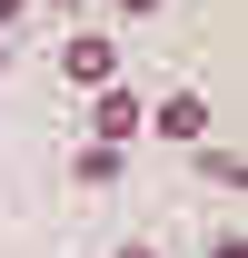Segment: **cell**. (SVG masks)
<instances>
[{
	"instance_id": "obj_9",
	"label": "cell",
	"mask_w": 248,
	"mask_h": 258,
	"mask_svg": "<svg viewBox=\"0 0 248 258\" xmlns=\"http://www.w3.org/2000/svg\"><path fill=\"white\" fill-rule=\"evenodd\" d=\"M119 258H159V248H119Z\"/></svg>"
},
{
	"instance_id": "obj_8",
	"label": "cell",
	"mask_w": 248,
	"mask_h": 258,
	"mask_svg": "<svg viewBox=\"0 0 248 258\" xmlns=\"http://www.w3.org/2000/svg\"><path fill=\"white\" fill-rule=\"evenodd\" d=\"M119 10H159V0H119Z\"/></svg>"
},
{
	"instance_id": "obj_5",
	"label": "cell",
	"mask_w": 248,
	"mask_h": 258,
	"mask_svg": "<svg viewBox=\"0 0 248 258\" xmlns=\"http://www.w3.org/2000/svg\"><path fill=\"white\" fill-rule=\"evenodd\" d=\"M109 179H119V149L90 139V149H80V189H109Z\"/></svg>"
},
{
	"instance_id": "obj_6",
	"label": "cell",
	"mask_w": 248,
	"mask_h": 258,
	"mask_svg": "<svg viewBox=\"0 0 248 258\" xmlns=\"http://www.w3.org/2000/svg\"><path fill=\"white\" fill-rule=\"evenodd\" d=\"M20 10H30V0H0V30H10V20H20Z\"/></svg>"
},
{
	"instance_id": "obj_7",
	"label": "cell",
	"mask_w": 248,
	"mask_h": 258,
	"mask_svg": "<svg viewBox=\"0 0 248 258\" xmlns=\"http://www.w3.org/2000/svg\"><path fill=\"white\" fill-rule=\"evenodd\" d=\"M40 10H60V20H70V10H90V0H40Z\"/></svg>"
},
{
	"instance_id": "obj_3",
	"label": "cell",
	"mask_w": 248,
	"mask_h": 258,
	"mask_svg": "<svg viewBox=\"0 0 248 258\" xmlns=\"http://www.w3.org/2000/svg\"><path fill=\"white\" fill-rule=\"evenodd\" d=\"M139 129H149V109H139L129 90H99V99H90V139H109V149H129Z\"/></svg>"
},
{
	"instance_id": "obj_2",
	"label": "cell",
	"mask_w": 248,
	"mask_h": 258,
	"mask_svg": "<svg viewBox=\"0 0 248 258\" xmlns=\"http://www.w3.org/2000/svg\"><path fill=\"white\" fill-rule=\"evenodd\" d=\"M109 70H119V40H99V30H80L60 50V80H80V90H109Z\"/></svg>"
},
{
	"instance_id": "obj_1",
	"label": "cell",
	"mask_w": 248,
	"mask_h": 258,
	"mask_svg": "<svg viewBox=\"0 0 248 258\" xmlns=\"http://www.w3.org/2000/svg\"><path fill=\"white\" fill-rule=\"evenodd\" d=\"M149 139H169V149H199V139H209V99L199 90H169L149 109Z\"/></svg>"
},
{
	"instance_id": "obj_4",
	"label": "cell",
	"mask_w": 248,
	"mask_h": 258,
	"mask_svg": "<svg viewBox=\"0 0 248 258\" xmlns=\"http://www.w3.org/2000/svg\"><path fill=\"white\" fill-rule=\"evenodd\" d=\"M189 159H199V179H218V189H238V179H248V169H238V149H209V139H199Z\"/></svg>"
}]
</instances>
